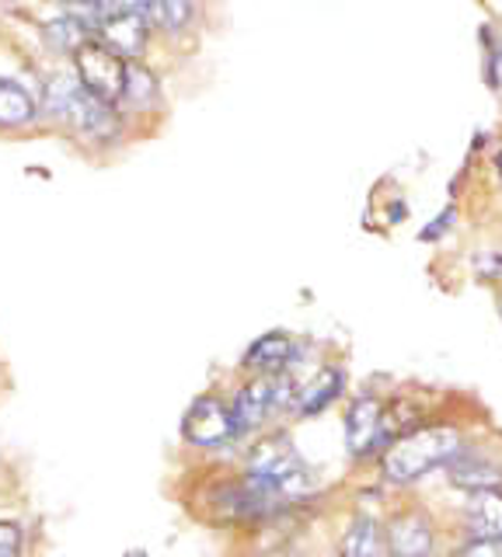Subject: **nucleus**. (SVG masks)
Here are the masks:
<instances>
[{
    "label": "nucleus",
    "instance_id": "1",
    "mask_svg": "<svg viewBox=\"0 0 502 557\" xmlns=\"http://www.w3.org/2000/svg\"><path fill=\"white\" fill-rule=\"evenodd\" d=\"M461 446V429L454 425H426L408 435H397L394 443L384 446L380 470H384L388 484H415L440 470L454 449Z\"/></svg>",
    "mask_w": 502,
    "mask_h": 557
},
{
    "label": "nucleus",
    "instance_id": "2",
    "mask_svg": "<svg viewBox=\"0 0 502 557\" xmlns=\"http://www.w3.org/2000/svg\"><path fill=\"white\" fill-rule=\"evenodd\" d=\"M245 481H252L258 492H266V495L283 502V498L307 495L310 484H315V470H310L301 453L293 449L290 435L276 432L252 449Z\"/></svg>",
    "mask_w": 502,
    "mask_h": 557
},
{
    "label": "nucleus",
    "instance_id": "3",
    "mask_svg": "<svg viewBox=\"0 0 502 557\" xmlns=\"http://www.w3.org/2000/svg\"><path fill=\"white\" fill-rule=\"evenodd\" d=\"M74 66H77V81L81 87H88L91 95L119 101L123 98V74H126V60L112 52L101 39H88L74 49Z\"/></svg>",
    "mask_w": 502,
    "mask_h": 557
},
{
    "label": "nucleus",
    "instance_id": "4",
    "mask_svg": "<svg viewBox=\"0 0 502 557\" xmlns=\"http://www.w3.org/2000/svg\"><path fill=\"white\" fill-rule=\"evenodd\" d=\"M53 91H57V101H53L57 112H63L66 119H71L84 136L109 139V136L119 133V119L112 112V101L91 95L88 87H81V81L77 84H63L60 81Z\"/></svg>",
    "mask_w": 502,
    "mask_h": 557
},
{
    "label": "nucleus",
    "instance_id": "5",
    "mask_svg": "<svg viewBox=\"0 0 502 557\" xmlns=\"http://www.w3.org/2000/svg\"><path fill=\"white\" fill-rule=\"evenodd\" d=\"M182 432H185L188 443L203 446V449H217V446H228V443L237 440L234 414H231V408L223 405L220 397H199V400H193V408L185 411Z\"/></svg>",
    "mask_w": 502,
    "mask_h": 557
},
{
    "label": "nucleus",
    "instance_id": "6",
    "mask_svg": "<svg viewBox=\"0 0 502 557\" xmlns=\"http://www.w3.org/2000/svg\"><path fill=\"white\" fill-rule=\"evenodd\" d=\"M98 39L123 60H136L147 46V17L136 8H112L109 14H101Z\"/></svg>",
    "mask_w": 502,
    "mask_h": 557
},
{
    "label": "nucleus",
    "instance_id": "7",
    "mask_svg": "<svg viewBox=\"0 0 502 557\" xmlns=\"http://www.w3.org/2000/svg\"><path fill=\"white\" fill-rule=\"evenodd\" d=\"M443 467H446L450 484L464 487V492H472V487H499L502 484V463L492 460L485 449L467 446L464 440L454 449V457H450Z\"/></svg>",
    "mask_w": 502,
    "mask_h": 557
},
{
    "label": "nucleus",
    "instance_id": "8",
    "mask_svg": "<svg viewBox=\"0 0 502 557\" xmlns=\"http://www.w3.org/2000/svg\"><path fill=\"white\" fill-rule=\"evenodd\" d=\"M380 422H384V405L377 397L363 394L345 411V446L353 457H370L380 449Z\"/></svg>",
    "mask_w": 502,
    "mask_h": 557
},
{
    "label": "nucleus",
    "instance_id": "9",
    "mask_svg": "<svg viewBox=\"0 0 502 557\" xmlns=\"http://www.w3.org/2000/svg\"><path fill=\"white\" fill-rule=\"evenodd\" d=\"M437 547V533H432V522L426 512H402L388 522V550L391 554H405V557H419L432 554Z\"/></svg>",
    "mask_w": 502,
    "mask_h": 557
},
{
    "label": "nucleus",
    "instance_id": "10",
    "mask_svg": "<svg viewBox=\"0 0 502 557\" xmlns=\"http://www.w3.org/2000/svg\"><path fill=\"white\" fill-rule=\"evenodd\" d=\"M467 536H502V487H472L464 502Z\"/></svg>",
    "mask_w": 502,
    "mask_h": 557
},
{
    "label": "nucleus",
    "instance_id": "11",
    "mask_svg": "<svg viewBox=\"0 0 502 557\" xmlns=\"http://www.w3.org/2000/svg\"><path fill=\"white\" fill-rule=\"evenodd\" d=\"M342 387H345L342 370H335V366H325V370H318L304 383V387H297V394H293V411H297L301 418H315L325 408L335 405Z\"/></svg>",
    "mask_w": 502,
    "mask_h": 557
},
{
    "label": "nucleus",
    "instance_id": "12",
    "mask_svg": "<svg viewBox=\"0 0 502 557\" xmlns=\"http://www.w3.org/2000/svg\"><path fill=\"white\" fill-rule=\"evenodd\" d=\"M293 359V342L283 331H269L245 352V370L248 373H283Z\"/></svg>",
    "mask_w": 502,
    "mask_h": 557
},
{
    "label": "nucleus",
    "instance_id": "13",
    "mask_svg": "<svg viewBox=\"0 0 502 557\" xmlns=\"http://www.w3.org/2000/svg\"><path fill=\"white\" fill-rule=\"evenodd\" d=\"M32 119H36V101H32V95L14 81L0 77V126L4 129L28 126Z\"/></svg>",
    "mask_w": 502,
    "mask_h": 557
},
{
    "label": "nucleus",
    "instance_id": "14",
    "mask_svg": "<svg viewBox=\"0 0 502 557\" xmlns=\"http://www.w3.org/2000/svg\"><path fill=\"white\" fill-rule=\"evenodd\" d=\"M144 11H147V17L158 28L179 35V32L188 28V22H193L196 4H193V0H147Z\"/></svg>",
    "mask_w": 502,
    "mask_h": 557
},
{
    "label": "nucleus",
    "instance_id": "15",
    "mask_svg": "<svg viewBox=\"0 0 502 557\" xmlns=\"http://www.w3.org/2000/svg\"><path fill=\"white\" fill-rule=\"evenodd\" d=\"M342 554H353V557H367V554H380V527H377V519L370 516H356L350 522V530H345L342 536Z\"/></svg>",
    "mask_w": 502,
    "mask_h": 557
},
{
    "label": "nucleus",
    "instance_id": "16",
    "mask_svg": "<svg viewBox=\"0 0 502 557\" xmlns=\"http://www.w3.org/2000/svg\"><path fill=\"white\" fill-rule=\"evenodd\" d=\"M123 98L133 101V104H150L154 98H158V81H154V74H147V70L130 60L126 63V74H123Z\"/></svg>",
    "mask_w": 502,
    "mask_h": 557
},
{
    "label": "nucleus",
    "instance_id": "17",
    "mask_svg": "<svg viewBox=\"0 0 502 557\" xmlns=\"http://www.w3.org/2000/svg\"><path fill=\"white\" fill-rule=\"evenodd\" d=\"M46 35L60 49H77L81 42L91 39V28H88V22H84V17H60V22H53V25L46 28Z\"/></svg>",
    "mask_w": 502,
    "mask_h": 557
},
{
    "label": "nucleus",
    "instance_id": "18",
    "mask_svg": "<svg viewBox=\"0 0 502 557\" xmlns=\"http://www.w3.org/2000/svg\"><path fill=\"white\" fill-rule=\"evenodd\" d=\"M481 42H485V81L492 91H502V39H495L492 25H481Z\"/></svg>",
    "mask_w": 502,
    "mask_h": 557
},
{
    "label": "nucleus",
    "instance_id": "19",
    "mask_svg": "<svg viewBox=\"0 0 502 557\" xmlns=\"http://www.w3.org/2000/svg\"><path fill=\"white\" fill-rule=\"evenodd\" d=\"M19 550H22V527L0 522V557H14Z\"/></svg>",
    "mask_w": 502,
    "mask_h": 557
},
{
    "label": "nucleus",
    "instance_id": "20",
    "mask_svg": "<svg viewBox=\"0 0 502 557\" xmlns=\"http://www.w3.org/2000/svg\"><path fill=\"white\" fill-rule=\"evenodd\" d=\"M461 554H502V536H472L461 544Z\"/></svg>",
    "mask_w": 502,
    "mask_h": 557
},
{
    "label": "nucleus",
    "instance_id": "21",
    "mask_svg": "<svg viewBox=\"0 0 502 557\" xmlns=\"http://www.w3.org/2000/svg\"><path fill=\"white\" fill-rule=\"evenodd\" d=\"M454 216H457L454 209H443V213H440L437 220H432V226H426V231H423L419 237H423V240H440V237L450 231V226H454Z\"/></svg>",
    "mask_w": 502,
    "mask_h": 557
},
{
    "label": "nucleus",
    "instance_id": "22",
    "mask_svg": "<svg viewBox=\"0 0 502 557\" xmlns=\"http://www.w3.org/2000/svg\"><path fill=\"white\" fill-rule=\"evenodd\" d=\"M63 4H71L77 11H88V14H109L112 8H119L115 0H63Z\"/></svg>",
    "mask_w": 502,
    "mask_h": 557
},
{
    "label": "nucleus",
    "instance_id": "23",
    "mask_svg": "<svg viewBox=\"0 0 502 557\" xmlns=\"http://www.w3.org/2000/svg\"><path fill=\"white\" fill-rule=\"evenodd\" d=\"M485 275H489V278H502V255H492L489 261H485Z\"/></svg>",
    "mask_w": 502,
    "mask_h": 557
},
{
    "label": "nucleus",
    "instance_id": "24",
    "mask_svg": "<svg viewBox=\"0 0 502 557\" xmlns=\"http://www.w3.org/2000/svg\"><path fill=\"white\" fill-rule=\"evenodd\" d=\"M115 4H119V8H136V11H140V8L147 4V0H115Z\"/></svg>",
    "mask_w": 502,
    "mask_h": 557
},
{
    "label": "nucleus",
    "instance_id": "25",
    "mask_svg": "<svg viewBox=\"0 0 502 557\" xmlns=\"http://www.w3.org/2000/svg\"><path fill=\"white\" fill-rule=\"evenodd\" d=\"M492 164H495V174H499V178H502V150L495 153V161H492Z\"/></svg>",
    "mask_w": 502,
    "mask_h": 557
},
{
    "label": "nucleus",
    "instance_id": "26",
    "mask_svg": "<svg viewBox=\"0 0 502 557\" xmlns=\"http://www.w3.org/2000/svg\"><path fill=\"white\" fill-rule=\"evenodd\" d=\"M499 318H502V296H499Z\"/></svg>",
    "mask_w": 502,
    "mask_h": 557
}]
</instances>
